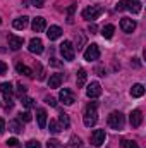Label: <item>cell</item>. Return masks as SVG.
Instances as JSON below:
<instances>
[{"instance_id":"52a82bcc","label":"cell","mask_w":146,"mask_h":148,"mask_svg":"<svg viewBox=\"0 0 146 148\" xmlns=\"http://www.w3.org/2000/svg\"><path fill=\"white\" fill-rule=\"evenodd\" d=\"M59 98H60V102H62L64 105H72L74 102H76V95H74L71 90H67V88L60 90V93H59Z\"/></svg>"},{"instance_id":"f546056e","label":"cell","mask_w":146,"mask_h":148,"mask_svg":"<svg viewBox=\"0 0 146 148\" xmlns=\"http://www.w3.org/2000/svg\"><path fill=\"white\" fill-rule=\"evenodd\" d=\"M46 148H60V141L59 140H48Z\"/></svg>"},{"instance_id":"8992f818","label":"cell","mask_w":146,"mask_h":148,"mask_svg":"<svg viewBox=\"0 0 146 148\" xmlns=\"http://www.w3.org/2000/svg\"><path fill=\"white\" fill-rule=\"evenodd\" d=\"M98 57H100V47L96 43L88 45V48L84 50V59L88 62H93V60H98Z\"/></svg>"},{"instance_id":"6da1fadb","label":"cell","mask_w":146,"mask_h":148,"mask_svg":"<svg viewBox=\"0 0 146 148\" xmlns=\"http://www.w3.org/2000/svg\"><path fill=\"white\" fill-rule=\"evenodd\" d=\"M96 107H98L96 102H91V103L86 107L84 115H83V122H84L86 127H93V126L98 122V112H96Z\"/></svg>"},{"instance_id":"f35d334b","label":"cell","mask_w":146,"mask_h":148,"mask_svg":"<svg viewBox=\"0 0 146 148\" xmlns=\"http://www.w3.org/2000/svg\"><path fill=\"white\" fill-rule=\"evenodd\" d=\"M0 24H2V19H0Z\"/></svg>"},{"instance_id":"836d02e7","label":"cell","mask_w":146,"mask_h":148,"mask_svg":"<svg viewBox=\"0 0 146 148\" xmlns=\"http://www.w3.org/2000/svg\"><path fill=\"white\" fill-rule=\"evenodd\" d=\"M45 102H46L48 105H52V107H57V100H55V98H52V97H46V98H45Z\"/></svg>"},{"instance_id":"74e56055","label":"cell","mask_w":146,"mask_h":148,"mask_svg":"<svg viewBox=\"0 0 146 148\" xmlns=\"http://www.w3.org/2000/svg\"><path fill=\"white\" fill-rule=\"evenodd\" d=\"M3 131H5V121L0 119V133H3Z\"/></svg>"},{"instance_id":"603a6c76","label":"cell","mask_w":146,"mask_h":148,"mask_svg":"<svg viewBox=\"0 0 146 148\" xmlns=\"http://www.w3.org/2000/svg\"><path fill=\"white\" fill-rule=\"evenodd\" d=\"M86 77H88V73L84 69H79L77 71V86H84L86 84Z\"/></svg>"},{"instance_id":"9c48e42d","label":"cell","mask_w":146,"mask_h":148,"mask_svg":"<svg viewBox=\"0 0 146 148\" xmlns=\"http://www.w3.org/2000/svg\"><path fill=\"white\" fill-rule=\"evenodd\" d=\"M105 140H107V134H105L103 129H95V131H93V134H91V143H93L95 147H102V145L105 143Z\"/></svg>"},{"instance_id":"d6986e66","label":"cell","mask_w":146,"mask_h":148,"mask_svg":"<svg viewBox=\"0 0 146 148\" xmlns=\"http://www.w3.org/2000/svg\"><path fill=\"white\" fill-rule=\"evenodd\" d=\"M143 95H145V86H143V84L138 83V84H134V86L131 88V97H132V98H141Z\"/></svg>"},{"instance_id":"d4e9b609","label":"cell","mask_w":146,"mask_h":148,"mask_svg":"<svg viewBox=\"0 0 146 148\" xmlns=\"http://www.w3.org/2000/svg\"><path fill=\"white\" fill-rule=\"evenodd\" d=\"M9 129H10L12 133H21V131H23V126H21L19 121H10V122H9Z\"/></svg>"},{"instance_id":"cb8c5ba5","label":"cell","mask_w":146,"mask_h":148,"mask_svg":"<svg viewBox=\"0 0 146 148\" xmlns=\"http://www.w3.org/2000/svg\"><path fill=\"white\" fill-rule=\"evenodd\" d=\"M48 129H50V133H53V134H59V133L62 131V127H60L59 121H50V124H48Z\"/></svg>"},{"instance_id":"3957f363","label":"cell","mask_w":146,"mask_h":148,"mask_svg":"<svg viewBox=\"0 0 146 148\" xmlns=\"http://www.w3.org/2000/svg\"><path fill=\"white\" fill-rule=\"evenodd\" d=\"M107 124H108L112 129L120 131L124 127V124H126V119H124V115L120 112H112L108 115V119H107Z\"/></svg>"},{"instance_id":"7c38bea8","label":"cell","mask_w":146,"mask_h":148,"mask_svg":"<svg viewBox=\"0 0 146 148\" xmlns=\"http://www.w3.org/2000/svg\"><path fill=\"white\" fill-rule=\"evenodd\" d=\"M136 21L134 19H129V17H124V19H120V28H122V31L124 33H132L134 29H136Z\"/></svg>"},{"instance_id":"ac0fdd59","label":"cell","mask_w":146,"mask_h":148,"mask_svg":"<svg viewBox=\"0 0 146 148\" xmlns=\"http://www.w3.org/2000/svg\"><path fill=\"white\" fill-rule=\"evenodd\" d=\"M28 23H29V17H28V16H23V17H17V19H14L12 26H14L16 29H24V28L28 26Z\"/></svg>"},{"instance_id":"ffe728a7","label":"cell","mask_w":146,"mask_h":148,"mask_svg":"<svg viewBox=\"0 0 146 148\" xmlns=\"http://www.w3.org/2000/svg\"><path fill=\"white\" fill-rule=\"evenodd\" d=\"M16 71H17L19 74H24V76H29V77L33 76V71H31V69H29L28 66H24L23 62H17V64H16Z\"/></svg>"},{"instance_id":"484cf974","label":"cell","mask_w":146,"mask_h":148,"mask_svg":"<svg viewBox=\"0 0 146 148\" xmlns=\"http://www.w3.org/2000/svg\"><path fill=\"white\" fill-rule=\"evenodd\" d=\"M21 103H23L24 109H31V107H35V100L29 98V97H23V98H21Z\"/></svg>"},{"instance_id":"5b68a950","label":"cell","mask_w":146,"mask_h":148,"mask_svg":"<svg viewBox=\"0 0 146 148\" xmlns=\"http://www.w3.org/2000/svg\"><path fill=\"white\" fill-rule=\"evenodd\" d=\"M60 53L64 57V60H74V55H76V50H74L72 43L69 40H65L62 45H60Z\"/></svg>"},{"instance_id":"8d00e7d4","label":"cell","mask_w":146,"mask_h":148,"mask_svg":"<svg viewBox=\"0 0 146 148\" xmlns=\"http://www.w3.org/2000/svg\"><path fill=\"white\" fill-rule=\"evenodd\" d=\"M7 145H9V147H16V145H17V140H16V138H10V140L7 141Z\"/></svg>"},{"instance_id":"f1b7e54d","label":"cell","mask_w":146,"mask_h":148,"mask_svg":"<svg viewBox=\"0 0 146 148\" xmlns=\"http://www.w3.org/2000/svg\"><path fill=\"white\" fill-rule=\"evenodd\" d=\"M122 148H139L134 141H131V140H124L122 141Z\"/></svg>"},{"instance_id":"d6a6232c","label":"cell","mask_w":146,"mask_h":148,"mask_svg":"<svg viewBox=\"0 0 146 148\" xmlns=\"http://www.w3.org/2000/svg\"><path fill=\"white\" fill-rule=\"evenodd\" d=\"M17 95H19V97L23 98V97L26 95V86H23V84H19V86H17Z\"/></svg>"},{"instance_id":"4316f807","label":"cell","mask_w":146,"mask_h":148,"mask_svg":"<svg viewBox=\"0 0 146 148\" xmlns=\"http://www.w3.org/2000/svg\"><path fill=\"white\" fill-rule=\"evenodd\" d=\"M81 138L79 136H71V141H69V148H81Z\"/></svg>"},{"instance_id":"30bf717a","label":"cell","mask_w":146,"mask_h":148,"mask_svg":"<svg viewBox=\"0 0 146 148\" xmlns=\"http://www.w3.org/2000/svg\"><path fill=\"white\" fill-rule=\"evenodd\" d=\"M129 122H131L132 127H139L141 122H143V112L139 110V109L132 110L131 114H129Z\"/></svg>"},{"instance_id":"2e32d148","label":"cell","mask_w":146,"mask_h":148,"mask_svg":"<svg viewBox=\"0 0 146 148\" xmlns=\"http://www.w3.org/2000/svg\"><path fill=\"white\" fill-rule=\"evenodd\" d=\"M64 81V74H52L48 79V86L50 88H59Z\"/></svg>"},{"instance_id":"83f0119b","label":"cell","mask_w":146,"mask_h":148,"mask_svg":"<svg viewBox=\"0 0 146 148\" xmlns=\"http://www.w3.org/2000/svg\"><path fill=\"white\" fill-rule=\"evenodd\" d=\"M31 119H33V115H31V112H21L19 114V121H24V122H31Z\"/></svg>"},{"instance_id":"44dd1931","label":"cell","mask_w":146,"mask_h":148,"mask_svg":"<svg viewBox=\"0 0 146 148\" xmlns=\"http://www.w3.org/2000/svg\"><path fill=\"white\" fill-rule=\"evenodd\" d=\"M113 33H115V28H113V24H107V26H103L102 28V36L110 40V38L113 36Z\"/></svg>"},{"instance_id":"e575fe53","label":"cell","mask_w":146,"mask_h":148,"mask_svg":"<svg viewBox=\"0 0 146 148\" xmlns=\"http://www.w3.org/2000/svg\"><path fill=\"white\" fill-rule=\"evenodd\" d=\"M7 69H9V67H7V64H5L3 60H0V74H5V73H7Z\"/></svg>"},{"instance_id":"9a60e30c","label":"cell","mask_w":146,"mask_h":148,"mask_svg":"<svg viewBox=\"0 0 146 148\" xmlns=\"http://www.w3.org/2000/svg\"><path fill=\"white\" fill-rule=\"evenodd\" d=\"M23 43H24V40L21 36H16V35H9V47L12 48V50H19L21 47H23Z\"/></svg>"},{"instance_id":"ba28073f","label":"cell","mask_w":146,"mask_h":148,"mask_svg":"<svg viewBox=\"0 0 146 148\" xmlns=\"http://www.w3.org/2000/svg\"><path fill=\"white\" fill-rule=\"evenodd\" d=\"M86 95H88V98H98V97L102 95V86H100V83H96V81L89 83L88 88H86Z\"/></svg>"},{"instance_id":"7402d4cb","label":"cell","mask_w":146,"mask_h":148,"mask_svg":"<svg viewBox=\"0 0 146 148\" xmlns=\"http://www.w3.org/2000/svg\"><path fill=\"white\" fill-rule=\"evenodd\" d=\"M59 124H60V127H62V129H67V127L71 126V121H69V115L62 112V114L59 115Z\"/></svg>"},{"instance_id":"5bb4252c","label":"cell","mask_w":146,"mask_h":148,"mask_svg":"<svg viewBox=\"0 0 146 148\" xmlns=\"http://www.w3.org/2000/svg\"><path fill=\"white\" fill-rule=\"evenodd\" d=\"M36 121H38L40 129H45V127H46V121H48V117H46V110H45V109H38L36 110Z\"/></svg>"},{"instance_id":"4fadbf2b","label":"cell","mask_w":146,"mask_h":148,"mask_svg":"<svg viewBox=\"0 0 146 148\" xmlns=\"http://www.w3.org/2000/svg\"><path fill=\"white\" fill-rule=\"evenodd\" d=\"M31 28H33V31L35 33H41L45 28H46V21H45V17H41V16H38L33 19V23H31Z\"/></svg>"},{"instance_id":"e0dca14e","label":"cell","mask_w":146,"mask_h":148,"mask_svg":"<svg viewBox=\"0 0 146 148\" xmlns=\"http://www.w3.org/2000/svg\"><path fill=\"white\" fill-rule=\"evenodd\" d=\"M46 36H48V40H57V38L62 36V29L59 26H50L46 29Z\"/></svg>"},{"instance_id":"1f68e13d","label":"cell","mask_w":146,"mask_h":148,"mask_svg":"<svg viewBox=\"0 0 146 148\" xmlns=\"http://www.w3.org/2000/svg\"><path fill=\"white\" fill-rule=\"evenodd\" d=\"M74 9H76V5H71V7H69V10H67V14H69V19H67V23H69V24H72V23H74V19H72Z\"/></svg>"},{"instance_id":"8fae6325","label":"cell","mask_w":146,"mask_h":148,"mask_svg":"<svg viewBox=\"0 0 146 148\" xmlns=\"http://www.w3.org/2000/svg\"><path fill=\"white\" fill-rule=\"evenodd\" d=\"M29 52L31 53H36V55H40V53H43V50H45V47H43V41L40 40V38H33L31 41H29Z\"/></svg>"},{"instance_id":"277c9868","label":"cell","mask_w":146,"mask_h":148,"mask_svg":"<svg viewBox=\"0 0 146 148\" xmlns=\"http://www.w3.org/2000/svg\"><path fill=\"white\" fill-rule=\"evenodd\" d=\"M103 12H105L103 7H100V5H91V7H86V9L83 10V17L88 19V21H95V19H98Z\"/></svg>"},{"instance_id":"4dcf8cb0","label":"cell","mask_w":146,"mask_h":148,"mask_svg":"<svg viewBox=\"0 0 146 148\" xmlns=\"http://www.w3.org/2000/svg\"><path fill=\"white\" fill-rule=\"evenodd\" d=\"M26 148H41V145H40V141H36V140H29L26 143Z\"/></svg>"},{"instance_id":"7a4b0ae2","label":"cell","mask_w":146,"mask_h":148,"mask_svg":"<svg viewBox=\"0 0 146 148\" xmlns=\"http://www.w3.org/2000/svg\"><path fill=\"white\" fill-rule=\"evenodd\" d=\"M115 9L117 10H124L126 9V10H129L132 14H138V12H141V0H120Z\"/></svg>"},{"instance_id":"d590c367","label":"cell","mask_w":146,"mask_h":148,"mask_svg":"<svg viewBox=\"0 0 146 148\" xmlns=\"http://www.w3.org/2000/svg\"><path fill=\"white\" fill-rule=\"evenodd\" d=\"M31 3H33L35 7H43V5H45V0H31Z\"/></svg>"}]
</instances>
